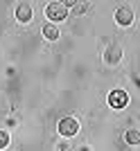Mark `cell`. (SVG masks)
<instances>
[{
	"mask_svg": "<svg viewBox=\"0 0 140 151\" xmlns=\"http://www.w3.org/2000/svg\"><path fill=\"white\" fill-rule=\"evenodd\" d=\"M45 16L50 20H64L66 16H68V7L66 5H61V2H50V5L45 7Z\"/></svg>",
	"mask_w": 140,
	"mask_h": 151,
	"instance_id": "6da1fadb",
	"label": "cell"
},
{
	"mask_svg": "<svg viewBox=\"0 0 140 151\" xmlns=\"http://www.w3.org/2000/svg\"><path fill=\"white\" fill-rule=\"evenodd\" d=\"M77 131H79V122H77L75 117L59 120V133H61L64 138H72V135H77Z\"/></svg>",
	"mask_w": 140,
	"mask_h": 151,
	"instance_id": "7a4b0ae2",
	"label": "cell"
},
{
	"mask_svg": "<svg viewBox=\"0 0 140 151\" xmlns=\"http://www.w3.org/2000/svg\"><path fill=\"white\" fill-rule=\"evenodd\" d=\"M108 104L113 108H124L129 104V97H127L124 90H113V93L108 95Z\"/></svg>",
	"mask_w": 140,
	"mask_h": 151,
	"instance_id": "3957f363",
	"label": "cell"
},
{
	"mask_svg": "<svg viewBox=\"0 0 140 151\" xmlns=\"http://www.w3.org/2000/svg\"><path fill=\"white\" fill-rule=\"evenodd\" d=\"M115 23L122 25V27L131 25V23H134V12H131L129 7H120V9L115 12Z\"/></svg>",
	"mask_w": 140,
	"mask_h": 151,
	"instance_id": "277c9868",
	"label": "cell"
},
{
	"mask_svg": "<svg viewBox=\"0 0 140 151\" xmlns=\"http://www.w3.org/2000/svg\"><path fill=\"white\" fill-rule=\"evenodd\" d=\"M120 59H122V47L120 45H111V47L104 52V61H106L108 65H115Z\"/></svg>",
	"mask_w": 140,
	"mask_h": 151,
	"instance_id": "5b68a950",
	"label": "cell"
},
{
	"mask_svg": "<svg viewBox=\"0 0 140 151\" xmlns=\"http://www.w3.org/2000/svg\"><path fill=\"white\" fill-rule=\"evenodd\" d=\"M16 18H18L20 23H30V20H32V7L27 5V2L18 5L16 7Z\"/></svg>",
	"mask_w": 140,
	"mask_h": 151,
	"instance_id": "8992f818",
	"label": "cell"
},
{
	"mask_svg": "<svg viewBox=\"0 0 140 151\" xmlns=\"http://www.w3.org/2000/svg\"><path fill=\"white\" fill-rule=\"evenodd\" d=\"M43 36L48 38V41H57L59 38V27L57 25H45L43 27Z\"/></svg>",
	"mask_w": 140,
	"mask_h": 151,
	"instance_id": "52a82bcc",
	"label": "cell"
},
{
	"mask_svg": "<svg viewBox=\"0 0 140 151\" xmlns=\"http://www.w3.org/2000/svg\"><path fill=\"white\" fill-rule=\"evenodd\" d=\"M124 140L129 145H140V131H127L124 133Z\"/></svg>",
	"mask_w": 140,
	"mask_h": 151,
	"instance_id": "ba28073f",
	"label": "cell"
},
{
	"mask_svg": "<svg viewBox=\"0 0 140 151\" xmlns=\"http://www.w3.org/2000/svg\"><path fill=\"white\" fill-rule=\"evenodd\" d=\"M7 145H9V135L5 131H0V149H5Z\"/></svg>",
	"mask_w": 140,
	"mask_h": 151,
	"instance_id": "9c48e42d",
	"label": "cell"
}]
</instances>
